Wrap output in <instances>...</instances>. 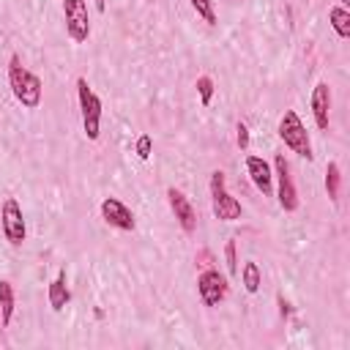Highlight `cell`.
Returning a JSON list of instances; mask_svg holds the SVG:
<instances>
[{
	"instance_id": "e0dca14e",
	"label": "cell",
	"mask_w": 350,
	"mask_h": 350,
	"mask_svg": "<svg viewBox=\"0 0 350 350\" xmlns=\"http://www.w3.org/2000/svg\"><path fill=\"white\" fill-rule=\"evenodd\" d=\"M339 186H342L339 164H336V161H328V167H325V191H328V200H331V202L339 200Z\"/></svg>"
},
{
	"instance_id": "ba28073f",
	"label": "cell",
	"mask_w": 350,
	"mask_h": 350,
	"mask_svg": "<svg viewBox=\"0 0 350 350\" xmlns=\"http://www.w3.org/2000/svg\"><path fill=\"white\" fill-rule=\"evenodd\" d=\"M227 276L219 273V268H205L200 276H197V295L205 306H219L224 298H227Z\"/></svg>"
},
{
	"instance_id": "8992f818",
	"label": "cell",
	"mask_w": 350,
	"mask_h": 350,
	"mask_svg": "<svg viewBox=\"0 0 350 350\" xmlns=\"http://www.w3.org/2000/svg\"><path fill=\"white\" fill-rule=\"evenodd\" d=\"M0 227H3V235L11 246H19L27 238L25 213H22V205L14 197H5L3 205H0Z\"/></svg>"
},
{
	"instance_id": "9c48e42d",
	"label": "cell",
	"mask_w": 350,
	"mask_h": 350,
	"mask_svg": "<svg viewBox=\"0 0 350 350\" xmlns=\"http://www.w3.org/2000/svg\"><path fill=\"white\" fill-rule=\"evenodd\" d=\"M101 219H104L109 227L123 230V232H131L134 224H137L131 208H129L123 200H118V197H104V200H101Z\"/></svg>"
},
{
	"instance_id": "4fadbf2b",
	"label": "cell",
	"mask_w": 350,
	"mask_h": 350,
	"mask_svg": "<svg viewBox=\"0 0 350 350\" xmlns=\"http://www.w3.org/2000/svg\"><path fill=\"white\" fill-rule=\"evenodd\" d=\"M46 298H49L52 312H60V309H66V306H68V301H71V290H68L66 268H60V271L55 273V279L49 282V287H46Z\"/></svg>"
},
{
	"instance_id": "d6986e66",
	"label": "cell",
	"mask_w": 350,
	"mask_h": 350,
	"mask_svg": "<svg viewBox=\"0 0 350 350\" xmlns=\"http://www.w3.org/2000/svg\"><path fill=\"white\" fill-rule=\"evenodd\" d=\"M194 88H197V93H200L202 107H208V104H211V98H213V79H211L208 74H202V77H197Z\"/></svg>"
},
{
	"instance_id": "3957f363",
	"label": "cell",
	"mask_w": 350,
	"mask_h": 350,
	"mask_svg": "<svg viewBox=\"0 0 350 350\" xmlns=\"http://www.w3.org/2000/svg\"><path fill=\"white\" fill-rule=\"evenodd\" d=\"M77 98H79V112H82V131L88 139L96 142L101 137V98L90 90L85 77L77 79Z\"/></svg>"
},
{
	"instance_id": "9a60e30c",
	"label": "cell",
	"mask_w": 350,
	"mask_h": 350,
	"mask_svg": "<svg viewBox=\"0 0 350 350\" xmlns=\"http://www.w3.org/2000/svg\"><path fill=\"white\" fill-rule=\"evenodd\" d=\"M328 25L334 27L339 38H350V11L345 5H334L328 11Z\"/></svg>"
},
{
	"instance_id": "7a4b0ae2",
	"label": "cell",
	"mask_w": 350,
	"mask_h": 350,
	"mask_svg": "<svg viewBox=\"0 0 350 350\" xmlns=\"http://www.w3.org/2000/svg\"><path fill=\"white\" fill-rule=\"evenodd\" d=\"M208 191H211V211H213L216 219H221V221H235V219H241L243 208H241V202L227 191V178H224L221 170H213V172H211Z\"/></svg>"
},
{
	"instance_id": "5b68a950",
	"label": "cell",
	"mask_w": 350,
	"mask_h": 350,
	"mask_svg": "<svg viewBox=\"0 0 350 350\" xmlns=\"http://www.w3.org/2000/svg\"><path fill=\"white\" fill-rule=\"evenodd\" d=\"M63 19L66 33L74 44H85L90 36V16H88V0H63Z\"/></svg>"
},
{
	"instance_id": "603a6c76",
	"label": "cell",
	"mask_w": 350,
	"mask_h": 350,
	"mask_svg": "<svg viewBox=\"0 0 350 350\" xmlns=\"http://www.w3.org/2000/svg\"><path fill=\"white\" fill-rule=\"evenodd\" d=\"M276 304H279V317H282V320L293 317V304H290L284 295H276Z\"/></svg>"
},
{
	"instance_id": "8fae6325",
	"label": "cell",
	"mask_w": 350,
	"mask_h": 350,
	"mask_svg": "<svg viewBox=\"0 0 350 350\" xmlns=\"http://www.w3.org/2000/svg\"><path fill=\"white\" fill-rule=\"evenodd\" d=\"M309 107H312L314 126L317 129H328V118H331V88L325 82H317L314 85L312 98H309Z\"/></svg>"
},
{
	"instance_id": "7c38bea8",
	"label": "cell",
	"mask_w": 350,
	"mask_h": 350,
	"mask_svg": "<svg viewBox=\"0 0 350 350\" xmlns=\"http://www.w3.org/2000/svg\"><path fill=\"white\" fill-rule=\"evenodd\" d=\"M246 172L257 191H262V194L273 191V170L262 156H246Z\"/></svg>"
},
{
	"instance_id": "6da1fadb",
	"label": "cell",
	"mask_w": 350,
	"mask_h": 350,
	"mask_svg": "<svg viewBox=\"0 0 350 350\" xmlns=\"http://www.w3.org/2000/svg\"><path fill=\"white\" fill-rule=\"evenodd\" d=\"M8 88H11L14 98H16L25 109H36V107L41 104V96H44L41 77L33 74L30 68H25L16 55L8 60Z\"/></svg>"
},
{
	"instance_id": "ffe728a7",
	"label": "cell",
	"mask_w": 350,
	"mask_h": 350,
	"mask_svg": "<svg viewBox=\"0 0 350 350\" xmlns=\"http://www.w3.org/2000/svg\"><path fill=\"white\" fill-rule=\"evenodd\" d=\"M224 260H227V271L230 276H238V254H235V238H230L224 243Z\"/></svg>"
},
{
	"instance_id": "5bb4252c",
	"label": "cell",
	"mask_w": 350,
	"mask_h": 350,
	"mask_svg": "<svg viewBox=\"0 0 350 350\" xmlns=\"http://www.w3.org/2000/svg\"><path fill=\"white\" fill-rule=\"evenodd\" d=\"M14 309H16V293H14V284H11L8 279H0V323H3V328L11 325Z\"/></svg>"
},
{
	"instance_id": "cb8c5ba5",
	"label": "cell",
	"mask_w": 350,
	"mask_h": 350,
	"mask_svg": "<svg viewBox=\"0 0 350 350\" xmlns=\"http://www.w3.org/2000/svg\"><path fill=\"white\" fill-rule=\"evenodd\" d=\"M104 5H107L104 0H96V8H98V11H104Z\"/></svg>"
},
{
	"instance_id": "52a82bcc",
	"label": "cell",
	"mask_w": 350,
	"mask_h": 350,
	"mask_svg": "<svg viewBox=\"0 0 350 350\" xmlns=\"http://www.w3.org/2000/svg\"><path fill=\"white\" fill-rule=\"evenodd\" d=\"M273 178H276V197H279V208L293 213L298 211V191H295V183L290 178V167H287V159L284 153H276L273 156Z\"/></svg>"
},
{
	"instance_id": "277c9868",
	"label": "cell",
	"mask_w": 350,
	"mask_h": 350,
	"mask_svg": "<svg viewBox=\"0 0 350 350\" xmlns=\"http://www.w3.org/2000/svg\"><path fill=\"white\" fill-rule=\"evenodd\" d=\"M276 134L279 139L284 142V148H290L293 153L304 156V159H312V142H309V134H306V126L304 120L298 118L295 109H287L276 126Z\"/></svg>"
},
{
	"instance_id": "7402d4cb",
	"label": "cell",
	"mask_w": 350,
	"mask_h": 350,
	"mask_svg": "<svg viewBox=\"0 0 350 350\" xmlns=\"http://www.w3.org/2000/svg\"><path fill=\"white\" fill-rule=\"evenodd\" d=\"M235 145H238L241 150L249 148V126H246V123H238V126H235Z\"/></svg>"
},
{
	"instance_id": "ac0fdd59",
	"label": "cell",
	"mask_w": 350,
	"mask_h": 350,
	"mask_svg": "<svg viewBox=\"0 0 350 350\" xmlns=\"http://www.w3.org/2000/svg\"><path fill=\"white\" fill-rule=\"evenodd\" d=\"M191 8L197 11V16L208 25H216V8H213V0H191Z\"/></svg>"
},
{
	"instance_id": "30bf717a",
	"label": "cell",
	"mask_w": 350,
	"mask_h": 350,
	"mask_svg": "<svg viewBox=\"0 0 350 350\" xmlns=\"http://www.w3.org/2000/svg\"><path fill=\"white\" fill-rule=\"evenodd\" d=\"M167 202H170V211L175 213L180 230H183V232H194V230H197V213H194V205L189 202V197H186L180 189L170 186V189H167Z\"/></svg>"
},
{
	"instance_id": "2e32d148",
	"label": "cell",
	"mask_w": 350,
	"mask_h": 350,
	"mask_svg": "<svg viewBox=\"0 0 350 350\" xmlns=\"http://www.w3.org/2000/svg\"><path fill=\"white\" fill-rule=\"evenodd\" d=\"M241 282H243V287H246V293H257L260 290V284H262V273H260V265L257 262H243V268H241Z\"/></svg>"
},
{
	"instance_id": "d4e9b609",
	"label": "cell",
	"mask_w": 350,
	"mask_h": 350,
	"mask_svg": "<svg viewBox=\"0 0 350 350\" xmlns=\"http://www.w3.org/2000/svg\"><path fill=\"white\" fill-rule=\"evenodd\" d=\"M339 5H345V8H347V5H350V0H339Z\"/></svg>"
},
{
	"instance_id": "44dd1931",
	"label": "cell",
	"mask_w": 350,
	"mask_h": 350,
	"mask_svg": "<svg viewBox=\"0 0 350 350\" xmlns=\"http://www.w3.org/2000/svg\"><path fill=\"white\" fill-rule=\"evenodd\" d=\"M134 150H137V156H139L142 161H148V159H150V153H153V139H150V134H139V137H137Z\"/></svg>"
}]
</instances>
